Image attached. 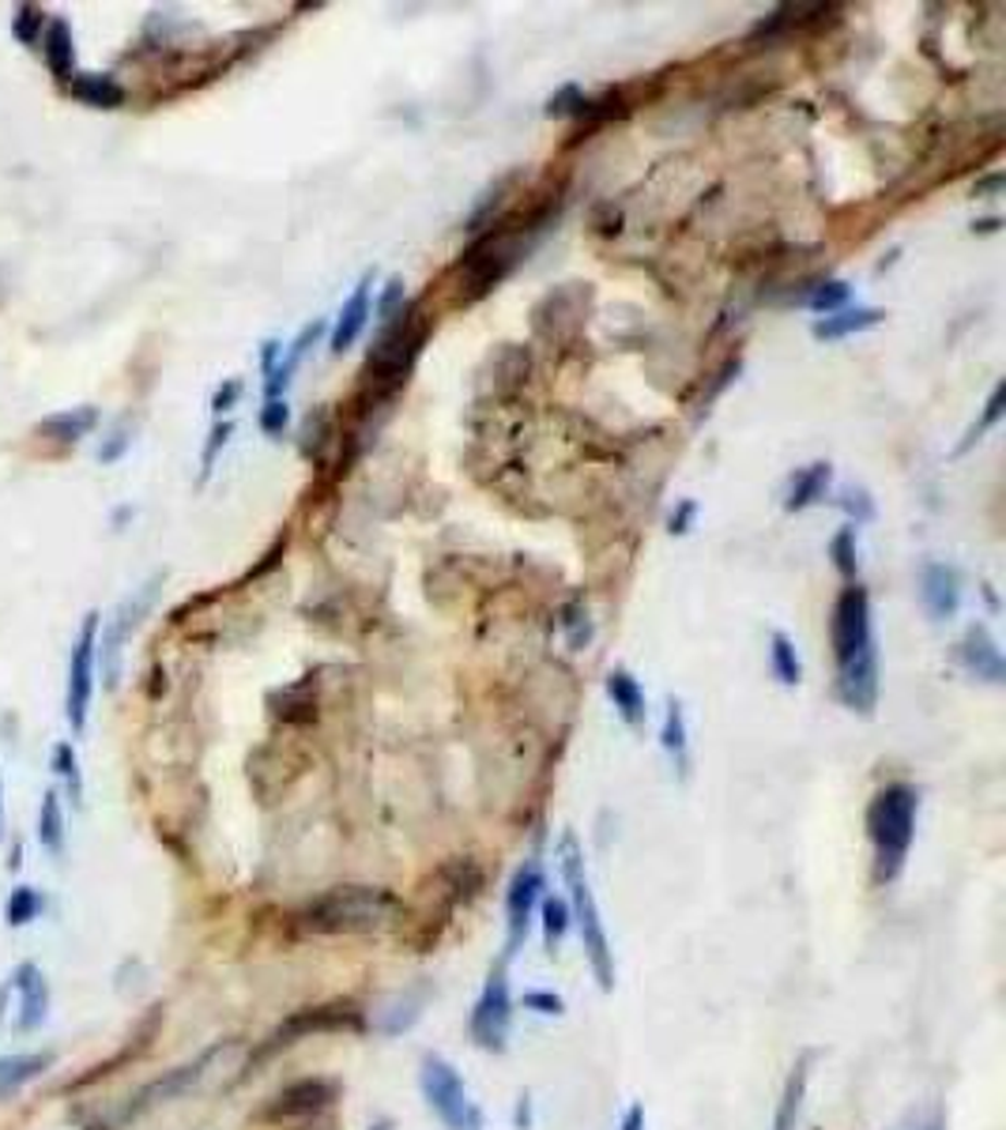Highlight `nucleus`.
<instances>
[{"label":"nucleus","instance_id":"obj_1","mask_svg":"<svg viewBox=\"0 0 1006 1130\" xmlns=\"http://www.w3.org/2000/svg\"><path fill=\"white\" fill-rule=\"evenodd\" d=\"M400 897L381 886H335L298 912V923L314 935H366L389 928L400 916Z\"/></svg>","mask_w":1006,"mask_h":1130},{"label":"nucleus","instance_id":"obj_2","mask_svg":"<svg viewBox=\"0 0 1006 1130\" xmlns=\"http://www.w3.org/2000/svg\"><path fill=\"white\" fill-rule=\"evenodd\" d=\"M916 810L920 796L909 784H886L879 796L871 799L867 810V837L874 845V879L886 886L905 871L912 837H916Z\"/></svg>","mask_w":1006,"mask_h":1130},{"label":"nucleus","instance_id":"obj_3","mask_svg":"<svg viewBox=\"0 0 1006 1130\" xmlns=\"http://www.w3.org/2000/svg\"><path fill=\"white\" fill-rule=\"evenodd\" d=\"M430 335V317L422 314V306H404L389 324H384L381 340L373 343V351L366 355V381L378 396H389L400 384L407 381L415 358H419L422 343Z\"/></svg>","mask_w":1006,"mask_h":1130},{"label":"nucleus","instance_id":"obj_4","mask_svg":"<svg viewBox=\"0 0 1006 1130\" xmlns=\"http://www.w3.org/2000/svg\"><path fill=\"white\" fill-rule=\"evenodd\" d=\"M562 874H566L569 908H574L569 916H574V923L580 931V942H585L588 965H592L600 987L611 991V987H615V954H611L608 931H603V920H600V905H596L592 886H588L585 856H580V845H577L574 833H566V837H562Z\"/></svg>","mask_w":1006,"mask_h":1130},{"label":"nucleus","instance_id":"obj_5","mask_svg":"<svg viewBox=\"0 0 1006 1130\" xmlns=\"http://www.w3.org/2000/svg\"><path fill=\"white\" fill-rule=\"evenodd\" d=\"M520 253H525V242H520L517 226L510 223L494 226L487 237H479V242L464 253L461 265H456V272H461V302H476L490 286L502 283L505 275L513 272V265L520 260Z\"/></svg>","mask_w":1006,"mask_h":1130},{"label":"nucleus","instance_id":"obj_6","mask_svg":"<svg viewBox=\"0 0 1006 1130\" xmlns=\"http://www.w3.org/2000/svg\"><path fill=\"white\" fill-rule=\"evenodd\" d=\"M363 1025H366L363 1010H358L351 998H335V1003H324V1006H306V1010H294L287 1021H280V1025L268 1033V1040L257 1047V1055L249 1059V1067H253V1063L272 1059L275 1052H283V1047L298 1044V1040H306V1036L358 1033Z\"/></svg>","mask_w":1006,"mask_h":1130},{"label":"nucleus","instance_id":"obj_7","mask_svg":"<svg viewBox=\"0 0 1006 1130\" xmlns=\"http://www.w3.org/2000/svg\"><path fill=\"white\" fill-rule=\"evenodd\" d=\"M419 1085H422L427 1104L433 1108V1116H438L449 1130H479L482 1127L476 1101L468 1096V1085H464V1078L456 1074V1067L449 1059H441V1055H427V1059H422V1070H419Z\"/></svg>","mask_w":1006,"mask_h":1130},{"label":"nucleus","instance_id":"obj_8","mask_svg":"<svg viewBox=\"0 0 1006 1130\" xmlns=\"http://www.w3.org/2000/svg\"><path fill=\"white\" fill-rule=\"evenodd\" d=\"M505 961L490 969L487 987H482L476 1010H471V1040L482 1052H505V1040H510V1021H513V998H510V980H505Z\"/></svg>","mask_w":1006,"mask_h":1130},{"label":"nucleus","instance_id":"obj_9","mask_svg":"<svg viewBox=\"0 0 1006 1130\" xmlns=\"http://www.w3.org/2000/svg\"><path fill=\"white\" fill-rule=\"evenodd\" d=\"M95 660H98V614L91 611L84 618V626H79L76 644H72L69 693H64V716H69L76 735L87 727V709H91V693H95Z\"/></svg>","mask_w":1006,"mask_h":1130},{"label":"nucleus","instance_id":"obj_10","mask_svg":"<svg viewBox=\"0 0 1006 1130\" xmlns=\"http://www.w3.org/2000/svg\"><path fill=\"white\" fill-rule=\"evenodd\" d=\"M543 889H547V879H543L539 859H525V867H517V874H513L510 894H505V920H510V949H505V957L517 954V946L525 942L531 916H536V905L543 900Z\"/></svg>","mask_w":1006,"mask_h":1130},{"label":"nucleus","instance_id":"obj_11","mask_svg":"<svg viewBox=\"0 0 1006 1130\" xmlns=\"http://www.w3.org/2000/svg\"><path fill=\"white\" fill-rule=\"evenodd\" d=\"M871 641V600H867L863 588H845L837 607H833V652H837V663L856 656Z\"/></svg>","mask_w":1006,"mask_h":1130},{"label":"nucleus","instance_id":"obj_12","mask_svg":"<svg viewBox=\"0 0 1006 1130\" xmlns=\"http://www.w3.org/2000/svg\"><path fill=\"white\" fill-rule=\"evenodd\" d=\"M223 1047L226 1044L208 1047V1052L196 1055L193 1063H185V1067H174V1070H167V1074L155 1078V1082H147L140 1093H133V1101H128V1108H125V1116H121V1119H133V1116H140V1111H147V1108H159V1104L177 1101L182 1093H189V1089L204 1078V1067H208V1063L216 1059Z\"/></svg>","mask_w":1006,"mask_h":1130},{"label":"nucleus","instance_id":"obj_13","mask_svg":"<svg viewBox=\"0 0 1006 1130\" xmlns=\"http://www.w3.org/2000/svg\"><path fill=\"white\" fill-rule=\"evenodd\" d=\"M335 1101V1082L329 1078H302V1082H291L287 1089L268 1101V1108L260 1111L265 1123H287V1119H309L317 1111H324Z\"/></svg>","mask_w":1006,"mask_h":1130},{"label":"nucleus","instance_id":"obj_14","mask_svg":"<svg viewBox=\"0 0 1006 1130\" xmlns=\"http://www.w3.org/2000/svg\"><path fill=\"white\" fill-rule=\"evenodd\" d=\"M837 667H841V678H837L841 701L852 712L871 716L874 701H879V652H874V641L856 652V656H848L845 663H837Z\"/></svg>","mask_w":1006,"mask_h":1130},{"label":"nucleus","instance_id":"obj_15","mask_svg":"<svg viewBox=\"0 0 1006 1130\" xmlns=\"http://www.w3.org/2000/svg\"><path fill=\"white\" fill-rule=\"evenodd\" d=\"M12 987L20 995V1018H15V1033L30 1036L46 1025L49 1018V984L35 961H23L12 977Z\"/></svg>","mask_w":1006,"mask_h":1130},{"label":"nucleus","instance_id":"obj_16","mask_svg":"<svg viewBox=\"0 0 1006 1130\" xmlns=\"http://www.w3.org/2000/svg\"><path fill=\"white\" fill-rule=\"evenodd\" d=\"M958 660L965 663V671L977 678H984V683H995L999 686L1006 678V663H1003V652L999 644H995V637L987 634V626H969L958 644Z\"/></svg>","mask_w":1006,"mask_h":1130},{"label":"nucleus","instance_id":"obj_17","mask_svg":"<svg viewBox=\"0 0 1006 1130\" xmlns=\"http://www.w3.org/2000/svg\"><path fill=\"white\" fill-rule=\"evenodd\" d=\"M923 603H928L931 618L935 622H946L958 614V603H961V580H958V569H950V565H928L923 569Z\"/></svg>","mask_w":1006,"mask_h":1130},{"label":"nucleus","instance_id":"obj_18","mask_svg":"<svg viewBox=\"0 0 1006 1130\" xmlns=\"http://www.w3.org/2000/svg\"><path fill=\"white\" fill-rule=\"evenodd\" d=\"M370 291H373V272H366L363 280H358L355 294L347 298V306L340 309V321H335L332 329V355H343V351L363 335L366 321H370Z\"/></svg>","mask_w":1006,"mask_h":1130},{"label":"nucleus","instance_id":"obj_19","mask_svg":"<svg viewBox=\"0 0 1006 1130\" xmlns=\"http://www.w3.org/2000/svg\"><path fill=\"white\" fill-rule=\"evenodd\" d=\"M57 1055L42 1047V1052H23V1055H4L0 1059V1101H12L27 1082L42 1078L49 1067H53Z\"/></svg>","mask_w":1006,"mask_h":1130},{"label":"nucleus","instance_id":"obj_20","mask_svg":"<svg viewBox=\"0 0 1006 1130\" xmlns=\"http://www.w3.org/2000/svg\"><path fill=\"white\" fill-rule=\"evenodd\" d=\"M321 332H324V321H309L306 329L294 335V343L287 347V355L280 358V366H275V370L268 373V381H265V396H268V400H283V392H287L294 370H298V363L306 358V351L314 347L317 340H321Z\"/></svg>","mask_w":1006,"mask_h":1130},{"label":"nucleus","instance_id":"obj_21","mask_svg":"<svg viewBox=\"0 0 1006 1130\" xmlns=\"http://www.w3.org/2000/svg\"><path fill=\"white\" fill-rule=\"evenodd\" d=\"M807 1082H811V1055L792 1067L788 1082H784L781 1104H776V1116H773V1130H796L799 1116H803V1096H807Z\"/></svg>","mask_w":1006,"mask_h":1130},{"label":"nucleus","instance_id":"obj_22","mask_svg":"<svg viewBox=\"0 0 1006 1130\" xmlns=\"http://www.w3.org/2000/svg\"><path fill=\"white\" fill-rule=\"evenodd\" d=\"M882 309L874 306H856V309H837V314L822 317V321H814L811 335L814 340H845V335H856V332H867L874 329V324L882 321Z\"/></svg>","mask_w":1006,"mask_h":1130},{"label":"nucleus","instance_id":"obj_23","mask_svg":"<svg viewBox=\"0 0 1006 1130\" xmlns=\"http://www.w3.org/2000/svg\"><path fill=\"white\" fill-rule=\"evenodd\" d=\"M95 426H98V407H72V412L46 415V419L38 422V430H42V438H49V441L76 445V441H84Z\"/></svg>","mask_w":1006,"mask_h":1130},{"label":"nucleus","instance_id":"obj_24","mask_svg":"<svg viewBox=\"0 0 1006 1130\" xmlns=\"http://www.w3.org/2000/svg\"><path fill=\"white\" fill-rule=\"evenodd\" d=\"M46 64L57 79H76V46H72V27L69 20H49L46 35Z\"/></svg>","mask_w":1006,"mask_h":1130},{"label":"nucleus","instance_id":"obj_25","mask_svg":"<svg viewBox=\"0 0 1006 1130\" xmlns=\"http://www.w3.org/2000/svg\"><path fill=\"white\" fill-rule=\"evenodd\" d=\"M830 479H833V471H830V464H825V460H818V464H811V468L796 471V475H792L788 498H784V509L799 513V509H807V505H814L818 498H825V490H830Z\"/></svg>","mask_w":1006,"mask_h":1130},{"label":"nucleus","instance_id":"obj_26","mask_svg":"<svg viewBox=\"0 0 1006 1130\" xmlns=\"http://www.w3.org/2000/svg\"><path fill=\"white\" fill-rule=\"evenodd\" d=\"M69 91L76 102L84 106H95V110H113V106L125 102V87L118 84L113 76H106V72H91V76H76L69 84Z\"/></svg>","mask_w":1006,"mask_h":1130},{"label":"nucleus","instance_id":"obj_27","mask_svg":"<svg viewBox=\"0 0 1006 1130\" xmlns=\"http://www.w3.org/2000/svg\"><path fill=\"white\" fill-rule=\"evenodd\" d=\"M608 693H611V701H615L618 716H623L629 727H641L645 724V712H649V709H645V693H641V686H637V678L629 675V671H623V667L611 671V675H608Z\"/></svg>","mask_w":1006,"mask_h":1130},{"label":"nucleus","instance_id":"obj_28","mask_svg":"<svg viewBox=\"0 0 1006 1130\" xmlns=\"http://www.w3.org/2000/svg\"><path fill=\"white\" fill-rule=\"evenodd\" d=\"M38 840H42L46 856L61 859L64 856V810H61V791L49 788L42 796V810H38Z\"/></svg>","mask_w":1006,"mask_h":1130},{"label":"nucleus","instance_id":"obj_29","mask_svg":"<svg viewBox=\"0 0 1006 1130\" xmlns=\"http://www.w3.org/2000/svg\"><path fill=\"white\" fill-rule=\"evenodd\" d=\"M159 580H162V577H155L151 585H144L140 595H133V600H128L125 607H121V614H118L121 622H118V629L110 634V649H106V652H110V675H113V656H118V649L125 644V637L133 634L136 626H140V614H144L147 607H151L155 592H159Z\"/></svg>","mask_w":1006,"mask_h":1130},{"label":"nucleus","instance_id":"obj_30","mask_svg":"<svg viewBox=\"0 0 1006 1130\" xmlns=\"http://www.w3.org/2000/svg\"><path fill=\"white\" fill-rule=\"evenodd\" d=\"M42 912H46L42 889H35V886H15L12 894H8V905H4L8 928H27V923H35Z\"/></svg>","mask_w":1006,"mask_h":1130},{"label":"nucleus","instance_id":"obj_31","mask_svg":"<svg viewBox=\"0 0 1006 1130\" xmlns=\"http://www.w3.org/2000/svg\"><path fill=\"white\" fill-rule=\"evenodd\" d=\"M664 750L671 753V761L678 765V773L686 776V765H690V747H686V712H683V701H671V705H667V720H664Z\"/></svg>","mask_w":1006,"mask_h":1130},{"label":"nucleus","instance_id":"obj_32","mask_svg":"<svg viewBox=\"0 0 1006 1130\" xmlns=\"http://www.w3.org/2000/svg\"><path fill=\"white\" fill-rule=\"evenodd\" d=\"M49 761H53V773L64 781V791H69L72 807H79V802H84V776H79L76 747H72V742H57Z\"/></svg>","mask_w":1006,"mask_h":1130},{"label":"nucleus","instance_id":"obj_33","mask_svg":"<svg viewBox=\"0 0 1006 1130\" xmlns=\"http://www.w3.org/2000/svg\"><path fill=\"white\" fill-rule=\"evenodd\" d=\"M796 302H799V306H807V309H814V314L830 317V314H837V309L848 302V283L818 280V283H811V291H807L803 298H796Z\"/></svg>","mask_w":1006,"mask_h":1130},{"label":"nucleus","instance_id":"obj_34","mask_svg":"<svg viewBox=\"0 0 1006 1130\" xmlns=\"http://www.w3.org/2000/svg\"><path fill=\"white\" fill-rule=\"evenodd\" d=\"M773 649H769V656H773V675L781 678L784 686H799V678H803V663H799L796 656V644L788 641L784 634H773Z\"/></svg>","mask_w":1006,"mask_h":1130},{"label":"nucleus","instance_id":"obj_35","mask_svg":"<svg viewBox=\"0 0 1006 1130\" xmlns=\"http://www.w3.org/2000/svg\"><path fill=\"white\" fill-rule=\"evenodd\" d=\"M569 923H574V916H569V905L562 897H543V942L547 949H559L562 938H566Z\"/></svg>","mask_w":1006,"mask_h":1130},{"label":"nucleus","instance_id":"obj_36","mask_svg":"<svg viewBox=\"0 0 1006 1130\" xmlns=\"http://www.w3.org/2000/svg\"><path fill=\"white\" fill-rule=\"evenodd\" d=\"M46 27H49V20H46L42 8H38V4H20V12H15V20H12L15 42H20V46H35L38 38H42Z\"/></svg>","mask_w":1006,"mask_h":1130},{"label":"nucleus","instance_id":"obj_37","mask_svg":"<svg viewBox=\"0 0 1006 1130\" xmlns=\"http://www.w3.org/2000/svg\"><path fill=\"white\" fill-rule=\"evenodd\" d=\"M1003 400H1006V384H995L992 400H987V404H984V415H980V422H972L969 438H965V441H961V445H958V453H965V449H969V445H972V441H980V438H984V433H987V430H992V426H995V422H999V415H1003Z\"/></svg>","mask_w":1006,"mask_h":1130},{"label":"nucleus","instance_id":"obj_38","mask_svg":"<svg viewBox=\"0 0 1006 1130\" xmlns=\"http://www.w3.org/2000/svg\"><path fill=\"white\" fill-rule=\"evenodd\" d=\"M830 554H833V562H837L841 577L852 580L856 577V565H860V562H856V528H841L837 536H833V543H830Z\"/></svg>","mask_w":1006,"mask_h":1130},{"label":"nucleus","instance_id":"obj_39","mask_svg":"<svg viewBox=\"0 0 1006 1130\" xmlns=\"http://www.w3.org/2000/svg\"><path fill=\"white\" fill-rule=\"evenodd\" d=\"M231 433H234V422H216V426H211L208 445H204V453H200V479H208V475H211V468H216V460H219V453H223L226 441H231Z\"/></svg>","mask_w":1006,"mask_h":1130},{"label":"nucleus","instance_id":"obj_40","mask_svg":"<svg viewBox=\"0 0 1006 1130\" xmlns=\"http://www.w3.org/2000/svg\"><path fill=\"white\" fill-rule=\"evenodd\" d=\"M562 626H566L569 644H574V649H585L588 637H592V626H588V614L580 611V603H569V607H566V618H562Z\"/></svg>","mask_w":1006,"mask_h":1130},{"label":"nucleus","instance_id":"obj_41","mask_svg":"<svg viewBox=\"0 0 1006 1130\" xmlns=\"http://www.w3.org/2000/svg\"><path fill=\"white\" fill-rule=\"evenodd\" d=\"M580 106H585V95H580L577 87H562V91L551 95V102H547V118H577Z\"/></svg>","mask_w":1006,"mask_h":1130},{"label":"nucleus","instance_id":"obj_42","mask_svg":"<svg viewBox=\"0 0 1006 1130\" xmlns=\"http://www.w3.org/2000/svg\"><path fill=\"white\" fill-rule=\"evenodd\" d=\"M400 309H404V280H400V275H392V280L384 283L381 298H378V317L384 324H389L392 317L400 314Z\"/></svg>","mask_w":1006,"mask_h":1130},{"label":"nucleus","instance_id":"obj_43","mask_svg":"<svg viewBox=\"0 0 1006 1130\" xmlns=\"http://www.w3.org/2000/svg\"><path fill=\"white\" fill-rule=\"evenodd\" d=\"M287 422H291V407H287V400H268V404H265V412H260V430H265V433H272V438H275V433H283V430H287Z\"/></svg>","mask_w":1006,"mask_h":1130},{"label":"nucleus","instance_id":"obj_44","mask_svg":"<svg viewBox=\"0 0 1006 1130\" xmlns=\"http://www.w3.org/2000/svg\"><path fill=\"white\" fill-rule=\"evenodd\" d=\"M525 1006H528V1010H536V1014H547V1018H559V1014H566V1003H562L554 991H528Z\"/></svg>","mask_w":1006,"mask_h":1130},{"label":"nucleus","instance_id":"obj_45","mask_svg":"<svg viewBox=\"0 0 1006 1130\" xmlns=\"http://www.w3.org/2000/svg\"><path fill=\"white\" fill-rule=\"evenodd\" d=\"M841 509L852 513L856 520H871L874 517V505L867 502L863 490H845V498H841Z\"/></svg>","mask_w":1006,"mask_h":1130},{"label":"nucleus","instance_id":"obj_46","mask_svg":"<svg viewBox=\"0 0 1006 1130\" xmlns=\"http://www.w3.org/2000/svg\"><path fill=\"white\" fill-rule=\"evenodd\" d=\"M238 400H242V381H226L223 389H219L216 396H211V412H216V415L231 412V407L238 404Z\"/></svg>","mask_w":1006,"mask_h":1130},{"label":"nucleus","instance_id":"obj_47","mask_svg":"<svg viewBox=\"0 0 1006 1130\" xmlns=\"http://www.w3.org/2000/svg\"><path fill=\"white\" fill-rule=\"evenodd\" d=\"M694 517H698V505L683 502L675 513H671V531H675V536H686V531H690V524H694Z\"/></svg>","mask_w":1006,"mask_h":1130},{"label":"nucleus","instance_id":"obj_48","mask_svg":"<svg viewBox=\"0 0 1006 1130\" xmlns=\"http://www.w3.org/2000/svg\"><path fill=\"white\" fill-rule=\"evenodd\" d=\"M280 366V340H265V347H260V370H265V377Z\"/></svg>","mask_w":1006,"mask_h":1130},{"label":"nucleus","instance_id":"obj_49","mask_svg":"<svg viewBox=\"0 0 1006 1130\" xmlns=\"http://www.w3.org/2000/svg\"><path fill=\"white\" fill-rule=\"evenodd\" d=\"M283 551H287V536H280V539H275V546H272V551H268V554H265V562H260V565H257V569H253V573H249V577H260V573H268V569H272V565H275V562H280V554H283Z\"/></svg>","mask_w":1006,"mask_h":1130},{"label":"nucleus","instance_id":"obj_50","mask_svg":"<svg viewBox=\"0 0 1006 1130\" xmlns=\"http://www.w3.org/2000/svg\"><path fill=\"white\" fill-rule=\"evenodd\" d=\"M125 449H128V438H125V433H118V438H113V441H110V445H106V449H102V453H98V460H102V464L118 460V456H121V453H125Z\"/></svg>","mask_w":1006,"mask_h":1130},{"label":"nucleus","instance_id":"obj_51","mask_svg":"<svg viewBox=\"0 0 1006 1130\" xmlns=\"http://www.w3.org/2000/svg\"><path fill=\"white\" fill-rule=\"evenodd\" d=\"M623 1130H645V1111L637 1108V1104L623 1116Z\"/></svg>","mask_w":1006,"mask_h":1130},{"label":"nucleus","instance_id":"obj_52","mask_svg":"<svg viewBox=\"0 0 1006 1130\" xmlns=\"http://www.w3.org/2000/svg\"><path fill=\"white\" fill-rule=\"evenodd\" d=\"M972 231H980V234H995V231H999V219H980V223H972Z\"/></svg>","mask_w":1006,"mask_h":1130},{"label":"nucleus","instance_id":"obj_53","mask_svg":"<svg viewBox=\"0 0 1006 1130\" xmlns=\"http://www.w3.org/2000/svg\"><path fill=\"white\" fill-rule=\"evenodd\" d=\"M920 1130H946V1119H943V1111H931V1116H928V1123H923Z\"/></svg>","mask_w":1006,"mask_h":1130},{"label":"nucleus","instance_id":"obj_54","mask_svg":"<svg viewBox=\"0 0 1006 1130\" xmlns=\"http://www.w3.org/2000/svg\"><path fill=\"white\" fill-rule=\"evenodd\" d=\"M12 984H4V987H0V1018H4V1010H8V995H12Z\"/></svg>","mask_w":1006,"mask_h":1130},{"label":"nucleus","instance_id":"obj_55","mask_svg":"<svg viewBox=\"0 0 1006 1130\" xmlns=\"http://www.w3.org/2000/svg\"><path fill=\"white\" fill-rule=\"evenodd\" d=\"M20 863H23V848L15 845V848H12V859H8V867H12V871H20Z\"/></svg>","mask_w":1006,"mask_h":1130},{"label":"nucleus","instance_id":"obj_56","mask_svg":"<svg viewBox=\"0 0 1006 1130\" xmlns=\"http://www.w3.org/2000/svg\"><path fill=\"white\" fill-rule=\"evenodd\" d=\"M0 830H4V802H0Z\"/></svg>","mask_w":1006,"mask_h":1130}]
</instances>
